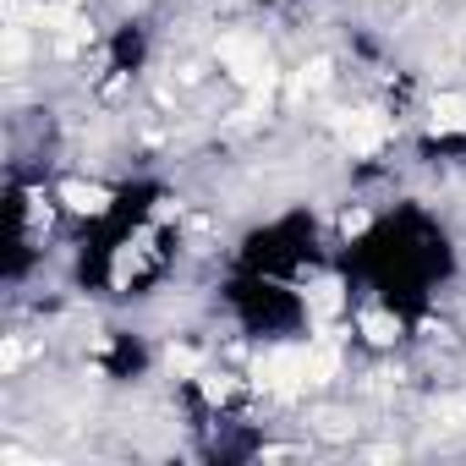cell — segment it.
Returning a JSON list of instances; mask_svg holds the SVG:
<instances>
[{
    "label": "cell",
    "mask_w": 466,
    "mask_h": 466,
    "mask_svg": "<svg viewBox=\"0 0 466 466\" xmlns=\"http://www.w3.org/2000/svg\"><path fill=\"white\" fill-rule=\"evenodd\" d=\"M428 127H433V132H461V127H466V94H439Z\"/></svg>",
    "instance_id": "277c9868"
},
{
    "label": "cell",
    "mask_w": 466,
    "mask_h": 466,
    "mask_svg": "<svg viewBox=\"0 0 466 466\" xmlns=\"http://www.w3.org/2000/svg\"><path fill=\"white\" fill-rule=\"evenodd\" d=\"M362 335H368L373 346H390V340L400 335V324H395L384 308H368V313H362Z\"/></svg>",
    "instance_id": "8992f818"
},
{
    "label": "cell",
    "mask_w": 466,
    "mask_h": 466,
    "mask_svg": "<svg viewBox=\"0 0 466 466\" xmlns=\"http://www.w3.org/2000/svg\"><path fill=\"white\" fill-rule=\"evenodd\" d=\"M6 61H12V66L23 61V28H12V34H6Z\"/></svg>",
    "instance_id": "4fadbf2b"
},
{
    "label": "cell",
    "mask_w": 466,
    "mask_h": 466,
    "mask_svg": "<svg viewBox=\"0 0 466 466\" xmlns=\"http://www.w3.org/2000/svg\"><path fill=\"white\" fill-rule=\"evenodd\" d=\"M203 395H208V400H225V395H230V379H203Z\"/></svg>",
    "instance_id": "5bb4252c"
},
{
    "label": "cell",
    "mask_w": 466,
    "mask_h": 466,
    "mask_svg": "<svg viewBox=\"0 0 466 466\" xmlns=\"http://www.w3.org/2000/svg\"><path fill=\"white\" fill-rule=\"evenodd\" d=\"M324 77H329V61H313V66L302 72V83H297V94H308V88H319Z\"/></svg>",
    "instance_id": "30bf717a"
},
{
    "label": "cell",
    "mask_w": 466,
    "mask_h": 466,
    "mask_svg": "<svg viewBox=\"0 0 466 466\" xmlns=\"http://www.w3.org/2000/svg\"><path fill=\"white\" fill-rule=\"evenodd\" d=\"M319 428H324L329 439H340V433H346V422H340V411H319Z\"/></svg>",
    "instance_id": "7c38bea8"
},
{
    "label": "cell",
    "mask_w": 466,
    "mask_h": 466,
    "mask_svg": "<svg viewBox=\"0 0 466 466\" xmlns=\"http://www.w3.org/2000/svg\"><path fill=\"white\" fill-rule=\"evenodd\" d=\"M61 198H66L77 214H105V208H110V192H105V187H88V181H66Z\"/></svg>",
    "instance_id": "5b68a950"
},
{
    "label": "cell",
    "mask_w": 466,
    "mask_h": 466,
    "mask_svg": "<svg viewBox=\"0 0 466 466\" xmlns=\"http://www.w3.org/2000/svg\"><path fill=\"white\" fill-rule=\"evenodd\" d=\"M258 384L275 390V395H297V390H308V351L280 346V351L258 357Z\"/></svg>",
    "instance_id": "7a4b0ae2"
},
{
    "label": "cell",
    "mask_w": 466,
    "mask_h": 466,
    "mask_svg": "<svg viewBox=\"0 0 466 466\" xmlns=\"http://www.w3.org/2000/svg\"><path fill=\"white\" fill-rule=\"evenodd\" d=\"M340 137H346L351 154H373L390 137V121L379 110H351V116H340Z\"/></svg>",
    "instance_id": "3957f363"
},
{
    "label": "cell",
    "mask_w": 466,
    "mask_h": 466,
    "mask_svg": "<svg viewBox=\"0 0 466 466\" xmlns=\"http://www.w3.org/2000/svg\"><path fill=\"white\" fill-rule=\"evenodd\" d=\"M368 208H351V214H340V230H346V237H362V230H368Z\"/></svg>",
    "instance_id": "9c48e42d"
},
{
    "label": "cell",
    "mask_w": 466,
    "mask_h": 466,
    "mask_svg": "<svg viewBox=\"0 0 466 466\" xmlns=\"http://www.w3.org/2000/svg\"><path fill=\"white\" fill-rule=\"evenodd\" d=\"M313 308H319V313H335V308H340V286H335V280H324V286L313 291Z\"/></svg>",
    "instance_id": "ba28073f"
},
{
    "label": "cell",
    "mask_w": 466,
    "mask_h": 466,
    "mask_svg": "<svg viewBox=\"0 0 466 466\" xmlns=\"http://www.w3.org/2000/svg\"><path fill=\"white\" fill-rule=\"evenodd\" d=\"M335 368H340V362H335V351H329V346H313V351H308V384L335 379Z\"/></svg>",
    "instance_id": "52a82bcc"
},
{
    "label": "cell",
    "mask_w": 466,
    "mask_h": 466,
    "mask_svg": "<svg viewBox=\"0 0 466 466\" xmlns=\"http://www.w3.org/2000/svg\"><path fill=\"white\" fill-rule=\"evenodd\" d=\"M170 368H176V373H198V357H192L187 346H176V351H170Z\"/></svg>",
    "instance_id": "8fae6325"
},
{
    "label": "cell",
    "mask_w": 466,
    "mask_h": 466,
    "mask_svg": "<svg viewBox=\"0 0 466 466\" xmlns=\"http://www.w3.org/2000/svg\"><path fill=\"white\" fill-rule=\"evenodd\" d=\"M219 61L230 66V77L248 83L253 94H269L275 88V72H269V56H264V39L258 34H225L219 39Z\"/></svg>",
    "instance_id": "6da1fadb"
}]
</instances>
